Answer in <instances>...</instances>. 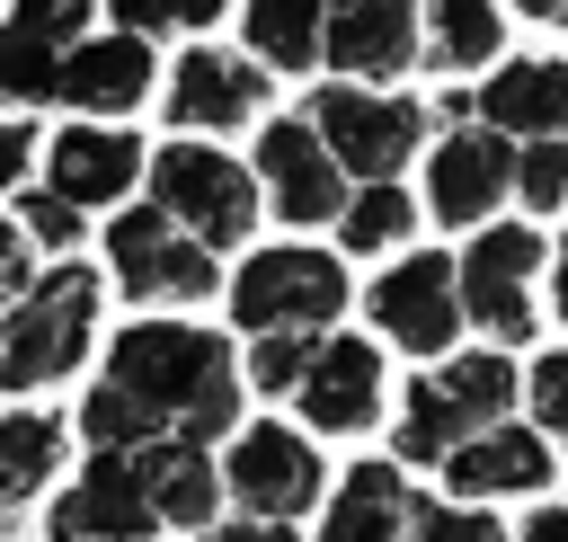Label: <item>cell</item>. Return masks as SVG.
Segmentation results:
<instances>
[{"label": "cell", "instance_id": "11", "mask_svg": "<svg viewBox=\"0 0 568 542\" xmlns=\"http://www.w3.org/2000/svg\"><path fill=\"white\" fill-rule=\"evenodd\" d=\"M266 71L248 62V53H222V44H186L169 71H160V107H169V124L178 133H240L248 116H266Z\"/></svg>", "mask_w": 568, "mask_h": 542}, {"label": "cell", "instance_id": "5", "mask_svg": "<svg viewBox=\"0 0 568 542\" xmlns=\"http://www.w3.org/2000/svg\"><path fill=\"white\" fill-rule=\"evenodd\" d=\"M213 471H222V498H231L240 515H275V524L311 515L320 489H328L320 444H311L302 426H284V418H248V426H231Z\"/></svg>", "mask_w": 568, "mask_h": 542}, {"label": "cell", "instance_id": "9", "mask_svg": "<svg viewBox=\"0 0 568 542\" xmlns=\"http://www.w3.org/2000/svg\"><path fill=\"white\" fill-rule=\"evenodd\" d=\"M364 311H373V338H382V347H399V355H453V338H462L453 258H444V249H399V258L373 275Z\"/></svg>", "mask_w": 568, "mask_h": 542}, {"label": "cell", "instance_id": "26", "mask_svg": "<svg viewBox=\"0 0 568 542\" xmlns=\"http://www.w3.org/2000/svg\"><path fill=\"white\" fill-rule=\"evenodd\" d=\"M408 231H417V195H408L399 178H364V187H346V204H337V249H355V258H390Z\"/></svg>", "mask_w": 568, "mask_h": 542}, {"label": "cell", "instance_id": "30", "mask_svg": "<svg viewBox=\"0 0 568 542\" xmlns=\"http://www.w3.org/2000/svg\"><path fill=\"white\" fill-rule=\"evenodd\" d=\"M515 400H532V426L568 444V347H559V355H532L524 382H515Z\"/></svg>", "mask_w": 568, "mask_h": 542}, {"label": "cell", "instance_id": "10", "mask_svg": "<svg viewBox=\"0 0 568 542\" xmlns=\"http://www.w3.org/2000/svg\"><path fill=\"white\" fill-rule=\"evenodd\" d=\"M417 160H426V213L453 222V231L497 222V204L515 195V142L488 133V124H444Z\"/></svg>", "mask_w": 568, "mask_h": 542}, {"label": "cell", "instance_id": "8", "mask_svg": "<svg viewBox=\"0 0 568 542\" xmlns=\"http://www.w3.org/2000/svg\"><path fill=\"white\" fill-rule=\"evenodd\" d=\"M532 267H541V231L532 222H479V240L462 249L453 284H462V320L488 329V347H524L532 338Z\"/></svg>", "mask_w": 568, "mask_h": 542}, {"label": "cell", "instance_id": "34", "mask_svg": "<svg viewBox=\"0 0 568 542\" xmlns=\"http://www.w3.org/2000/svg\"><path fill=\"white\" fill-rule=\"evenodd\" d=\"M106 18H124V36H160V27H178L169 0H106Z\"/></svg>", "mask_w": 568, "mask_h": 542}, {"label": "cell", "instance_id": "4", "mask_svg": "<svg viewBox=\"0 0 568 542\" xmlns=\"http://www.w3.org/2000/svg\"><path fill=\"white\" fill-rule=\"evenodd\" d=\"M142 178H151V213H169L178 231H195L213 258L257 231V178L222 142L169 133V151H142Z\"/></svg>", "mask_w": 568, "mask_h": 542}, {"label": "cell", "instance_id": "37", "mask_svg": "<svg viewBox=\"0 0 568 542\" xmlns=\"http://www.w3.org/2000/svg\"><path fill=\"white\" fill-rule=\"evenodd\" d=\"M169 18L178 27H213V18H231V0H169Z\"/></svg>", "mask_w": 568, "mask_h": 542}, {"label": "cell", "instance_id": "25", "mask_svg": "<svg viewBox=\"0 0 568 542\" xmlns=\"http://www.w3.org/2000/svg\"><path fill=\"white\" fill-rule=\"evenodd\" d=\"M320 9L328 0H240V53L257 71H311L320 62Z\"/></svg>", "mask_w": 568, "mask_h": 542}, {"label": "cell", "instance_id": "35", "mask_svg": "<svg viewBox=\"0 0 568 542\" xmlns=\"http://www.w3.org/2000/svg\"><path fill=\"white\" fill-rule=\"evenodd\" d=\"M27 275H36V267H27V240H18V222L0 213V293H27Z\"/></svg>", "mask_w": 568, "mask_h": 542}, {"label": "cell", "instance_id": "16", "mask_svg": "<svg viewBox=\"0 0 568 542\" xmlns=\"http://www.w3.org/2000/svg\"><path fill=\"white\" fill-rule=\"evenodd\" d=\"M44 533H62V542H151L160 524H151V498H142V462L133 453H89L80 480L53 498Z\"/></svg>", "mask_w": 568, "mask_h": 542}, {"label": "cell", "instance_id": "31", "mask_svg": "<svg viewBox=\"0 0 568 542\" xmlns=\"http://www.w3.org/2000/svg\"><path fill=\"white\" fill-rule=\"evenodd\" d=\"M302 355H311V338H248V391H284L293 400V382H302Z\"/></svg>", "mask_w": 568, "mask_h": 542}, {"label": "cell", "instance_id": "18", "mask_svg": "<svg viewBox=\"0 0 568 542\" xmlns=\"http://www.w3.org/2000/svg\"><path fill=\"white\" fill-rule=\"evenodd\" d=\"M470 116L506 142H568V62L559 53L497 62L488 89H470Z\"/></svg>", "mask_w": 568, "mask_h": 542}, {"label": "cell", "instance_id": "36", "mask_svg": "<svg viewBox=\"0 0 568 542\" xmlns=\"http://www.w3.org/2000/svg\"><path fill=\"white\" fill-rule=\"evenodd\" d=\"M515 542H568V506H532Z\"/></svg>", "mask_w": 568, "mask_h": 542}, {"label": "cell", "instance_id": "15", "mask_svg": "<svg viewBox=\"0 0 568 542\" xmlns=\"http://www.w3.org/2000/svg\"><path fill=\"white\" fill-rule=\"evenodd\" d=\"M133 187H142V142H133L124 124L80 116V124H62V133L44 142V195H62L71 213H106V204H124Z\"/></svg>", "mask_w": 568, "mask_h": 542}, {"label": "cell", "instance_id": "6", "mask_svg": "<svg viewBox=\"0 0 568 542\" xmlns=\"http://www.w3.org/2000/svg\"><path fill=\"white\" fill-rule=\"evenodd\" d=\"M98 240H106V275H115L124 302H213V284H222V258L151 204L106 213Z\"/></svg>", "mask_w": 568, "mask_h": 542}, {"label": "cell", "instance_id": "24", "mask_svg": "<svg viewBox=\"0 0 568 542\" xmlns=\"http://www.w3.org/2000/svg\"><path fill=\"white\" fill-rule=\"evenodd\" d=\"M62 453H71V426L53 418V409H9L0 418V515L9 506H36V489H53V471H62Z\"/></svg>", "mask_w": 568, "mask_h": 542}, {"label": "cell", "instance_id": "20", "mask_svg": "<svg viewBox=\"0 0 568 542\" xmlns=\"http://www.w3.org/2000/svg\"><path fill=\"white\" fill-rule=\"evenodd\" d=\"M62 98L98 124H124L142 98H160V62H151V36H80L71 62H62Z\"/></svg>", "mask_w": 568, "mask_h": 542}, {"label": "cell", "instance_id": "19", "mask_svg": "<svg viewBox=\"0 0 568 542\" xmlns=\"http://www.w3.org/2000/svg\"><path fill=\"white\" fill-rule=\"evenodd\" d=\"M320 53L346 80H399L417 62V0H328L320 9Z\"/></svg>", "mask_w": 568, "mask_h": 542}, {"label": "cell", "instance_id": "21", "mask_svg": "<svg viewBox=\"0 0 568 542\" xmlns=\"http://www.w3.org/2000/svg\"><path fill=\"white\" fill-rule=\"evenodd\" d=\"M133 462H142V498H151V524L160 533H195V524L222 515V471H213L204 444L160 435V444H133Z\"/></svg>", "mask_w": 568, "mask_h": 542}, {"label": "cell", "instance_id": "23", "mask_svg": "<svg viewBox=\"0 0 568 542\" xmlns=\"http://www.w3.org/2000/svg\"><path fill=\"white\" fill-rule=\"evenodd\" d=\"M408 506H417V498H408L399 462H355V471L337 480L328 515H320V542H399Z\"/></svg>", "mask_w": 568, "mask_h": 542}, {"label": "cell", "instance_id": "39", "mask_svg": "<svg viewBox=\"0 0 568 542\" xmlns=\"http://www.w3.org/2000/svg\"><path fill=\"white\" fill-rule=\"evenodd\" d=\"M550 311L568 320V240H559V258H550Z\"/></svg>", "mask_w": 568, "mask_h": 542}, {"label": "cell", "instance_id": "29", "mask_svg": "<svg viewBox=\"0 0 568 542\" xmlns=\"http://www.w3.org/2000/svg\"><path fill=\"white\" fill-rule=\"evenodd\" d=\"M515 195L532 213H559L568 204V142H515Z\"/></svg>", "mask_w": 568, "mask_h": 542}, {"label": "cell", "instance_id": "38", "mask_svg": "<svg viewBox=\"0 0 568 542\" xmlns=\"http://www.w3.org/2000/svg\"><path fill=\"white\" fill-rule=\"evenodd\" d=\"M515 18H541V27H568V0H506Z\"/></svg>", "mask_w": 568, "mask_h": 542}, {"label": "cell", "instance_id": "22", "mask_svg": "<svg viewBox=\"0 0 568 542\" xmlns=\"http://www.w3.org/2000/svg\"><path fill=\"white\" fill-rule=\"evenodd\" d=\"M506 44V0H417V62L488 71Z\"/></svg>", "mask_w": 568, "mask_h": 542}, {"label": "cell", "instance_id": "2", "mask_svg": "<svg viewBox=\"0 0 568 542\" xmlns=\"http://www.w3.org/2000/svg\"><path fill=\"white\" fill-rule=\"evenodd\" d=\"M98 267L62 258L44 275H27L18 302H0V391H44V382H71L98 347Z\"/></svg>", "mask_w": 568, "mask_h": 542}, {"label": "cell", "instance_id": "17", "mask_svg": "<svg viewBox=\"0 0 568 542\" xmlns=\"http://www.w3.org/2000/svg\"><path fill=\"white\" fill-rule=\"evenodd\" d=\"M435 471H444V489H453L462 506H488V498H541V489H550V444H541V426L497 418V426H479L470 444H453Z\"/></svg>", "mask_w": 568, "mask_h": 542}, {"label": "cell", "instance_id": "14", "mask_svg": "<svg viewBox=\"0 0 568 542\" xmlns=\"http://www.w3.org/2000/svg\"><path fill=\"white\" fill-rule=\"evenodd\" d=\"M382 400H390V373H382V347H373V338H311L302 382H293L302 426H320V435H364V426H382Z\"/></svg>", "mask_w": 568, "mask_h": 542}, {"label": "cell", "instance_id": "7", "mask_svg": "<svg viewBox=\"0 0 568 542\" xmlns=\"http://www.w3.org/2000/svg\"><path fill=\"white\" fill-rule=\"evenodd\" d=\"M328 160L364 187V178H399L417 151H426V107L399 98V89H311V116H302Z\"/></svg>", "mask_w": 568, "mask_h": 542}, {"label": "cell", "instance_id": "13", "mask_svg": "<svg viewBox=\"0 0 568 542\" xmlns=\"http://www.w3.org/2000/svg\"><path fill=\"white\" fill-rule=\"evenodd\" d=\"M89 0H9L0 9V107H53L62 62L89 36Z\"/></svg>", "mask_w": 568, "mask_h": 542}, {"label": "cell", "instance_id": "32", "mask_svg": "<svg viewBox=\"0 0 568 542\" xmlns=\"http://www.w3.org/2000/svg\"><path fill=\"white\" fill-rule=\"evenodd\" d=\"M27 178H36V124L0 116V195H9V187H27Z\"/></svg>", "mask_w": 568, "mask_h": 542}, {"label": "cell", "instance_id": "3", "mask_svg": "<svg viewBox=\"0 0 568 542\" xmlns=\"http://www.w3.org/2000/svg\"><path fill=\"white\" fill-rule=\"evenodd\" d=\"M346 267L337 249L320 240H275V249H248L240 275H231V320L240 338H328V320L346 311Z\"/></svg>", "mask_w": 568, "mask_h": 542}, {"label": "cell", "instance_id": "1", "mask_svg": "<svg viewBox=\"0 0 568 542\" xmlns=\"http://www.w3.org/2000/svg\"><path fill=\"white\" fill-rule=\"evenodd\" d=\"M231 426H240V355L222 329H195V320H133L80 400L89 453H133L160 435L213 444Z\"/></svg>", "mask_w": 568, "mask_h": 542}, {"label": "cell", "instance_id": "28", "mask_svg": "<svg viewBox=\"0 0 568 542\" xmlns=\"http://www.w3.org/2000/svg\"><path fill=\"white\" fill-rule=\"evenodd\" d=\"M399 542H506V524L479 515V506H462V498H435V506H408Z\"/></svg>", "mask_w": 568, "mask_h": 542}, {"label": "cell", "instance_id": "33", "mask_svg": "<svg viewBox=\"0 0 568 542\" xmlns=\"http://www.w3.org/2000/svg\"><path fill=\"white\" fill-rule=\"evenodd\" d=\"M213 542H302V533L275 515H213Z\"/></svg>", "mask_w": 568, "mask_h": 542}, {"label": "cell", "instance_id": "12", "mask_svg": "<svg viewBox=\"0 0 568 542\" xmlns=\"http://www.w3.org/2000/svg\"><path fill=\"white\" fill-rule=\"evenodd\" d=\"M248 178H257V204H275L293 231H320V222H337V204H346V169L328 160V142H320L302 116H275V124L257 133Z\"/></svg>", "mask_w": 568, "mask_h": 542}, {"label": "cell", "instance_id": "27", "mask_svg": "<svg viewBox=\"0 0 568 542\" xmlns=\"http://www.w3.org/2000/svg\"><path fill=\"white\" fill-rule=\"evenodd\" d=\"M80 222H89V213H71V204H62V195H44V187H27V195H18V240H27V249H44V258H71V249L89 240Z\"/></svg>", "mask_w": 568, "mask_h": 542}]
</instances>
